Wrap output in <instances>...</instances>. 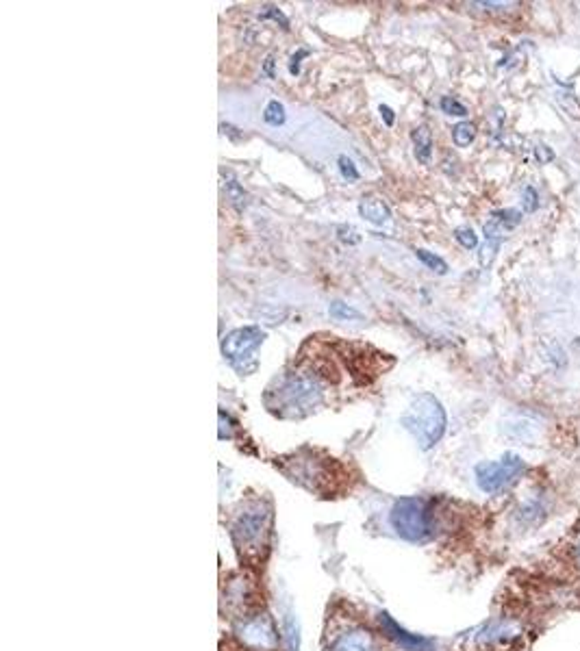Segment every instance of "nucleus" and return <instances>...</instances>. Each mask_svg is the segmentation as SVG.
I'll return each mask as SVG.
<instances>
[{
    "label": "nucleus",
    "mask_w": 580,
    "mask_h": 651,
    "mask_svg": "<svg viewBox=\"0 0 580 651\" xmlns=\"http://www.w3.org/2000/svg\"><path fill=\"white\" fill-rule=\"evenodd\" d=\"M274 513L268 499H250L235 515L231 523V539L239 558L246 564H259L266 558L272 539Z\"/></svg>",
    "instance_id": "obj_1"
},
{
    "label": "nucleus",
    "mask_w": 580,
    "mask_h": 651,
    "mask_svg": "<svg viewBox=\"0 0 580 651\" xmlns=\"http://www.w3.org/2000/svg\"><path fill=\"white\" fill-rule=\"evenodd\" d=\"M277 467L292 482L300 484V487L311 490L315 495L331 498L342 487V467L333 458H322L311 449H302V452L278 458Z\"/></svg>",
    "instance_id": "obj_2"
},
{
    "label": "nucleus",
    "mask_w": 580,
    "mask_h": 651,
    "mask_svg": "<svg viewBox=\"0 0 580 651\" xmlns=\"http://www.w3.org/2000/svg\"><path fill=\"white\" fill-rule=\"evenodd\" d=\"M266 402L272 413L285 419H300L313 413L322 402V383L313 372H294L278 383V387L269 391Z\"/></svg>",
    "instance_id": "obj_3"
},
{
    "label": "nucleus",
    "mask_w": 580,
    "mask_h": 651,
    "mask_svg": "<svg viewBox=\"0 0 580 651\" xmlns=\"http://www.w3.org/2000/svg\"><path fill=\"white\" fill-rule=\"evenodd\" d=\"M402 425L418 441L419 448L431 449L446 433V410L433 393H419L415 395L411 407L402 415Z\"/></svg>",
    "instance_id": "obj_4"
},
{
    "label": "nucleus",
    "mask_w": 580,
    "mask_h": 651,
    "mask_svg": "<svg viewBox=\"0 0 580 651\" xmlns=\"http://www.w3.org/2000/svg\"><path fill=\"white\" fill-rule=\"evenodd\" d=\"M389 523L409 543H424L433 537V513L419 498H400L389 513Z\"/></svg>",
    "instance_id": "obj_5"
},
{
    "label": "nucleus",
    "mask_w": 580,
    "mask_h": 651,
    "mask_svg": "<svg viewBox=\"0 0 580 651\" xmlns=\"http://www.w3.org/2000/svg\"><path fill=\"white\" fill-rule=\"evenodd\" d=\"M263 342H266V333L261 328H257V326L231 330L222 339V354L239 374L250 375L254 374V369L259 365L257 358H254V350Z\"/></svg>",
    "instance_id": "obj_6"
},
{
    "label": "nucleus",
    "mask_w": 580,
    "mask_h": 651,
    "mask_svg": "<svg viewBox=\"0 0 580 651\" xmlns=\"http://www.w3.org/2000/svg\"><path fill=\"white\" fill-rule=\"evenodd\" d=\"M235 636L250 651H277L278 630L266 610H250L235 623Z\"/></svg>",
    "instance_id": "obj_7"
},
{
    "label": "nucleus",
    "mask_w": 580,
    "mask_h": 651,
    "mask_svg": "<svg viewBox=\"0 0 580 651\" xmlns=\"http://www.w3.org/2000/svg\"><path fill=\"white\" fill-rule=\"evenodd\" d=\"M524 472V460L515 454H504L500 460L476 465V482L485 493H500Z\"/></svg>",
    "instance_id": "obj_8"
},
{
    "label": "nucleus",
    "mask_w": 580,
    "mask_h": 651,
    "mask_svg": "<svg viewBox=\"0 0 580 651\" xmlns=\"http://www.w3.org/2000/svg\"><path fill=\"white\" fill-rule=\"evenodd\" d=\"M378 623H381L383 634L387 636V639H392L400 649H404V651H435L433 640L424 639V636L407 632V630L400 628L396 621L389 617L387 613L378 614Z\"/></svg>",
    "instance_id": "obj_9"
},
{
    "label": "nucleus",
    "mask_w": 580,
    "mask_h": 651,
    "mask_svg": "<svg viewBox=\"0 0 580 651\" xmlns=\"http://www.w3.org/2000/svg\"><path fill=\"white\" fill-rule=\"evenodd\" d=\"M522 634L519 632L518 623L513 621H493V623H487L476 632V645L483 649H493L500 647V645H507L511 640L518 639Z\"/></svg>",
    "instance_id": "obj_10"
},
{
    "label": "nucleus",
    "mask_w": 580,
    "mask_h": 651,
    "mask_svg": "<svg viewBox=\"0 0 580 651\" xmlns=\"http://www.w3.org/2000/svg\"><path fill=\"white\" fill-rule=\"evenodd\" d=\"M331 651H378V649L372 634L363 632V630H350V632L339 634L337 639L333 640Z\"/></svg>",
    "instance_id": "obj_11"
},
{
    "label": "nucleus",
    "mask_w": 580,
    "mask_h": 651,
    "mask_svg": "<svg viewBox=\"0 0 580 651\" xmlns=\"http://www.w3.org/2000/svg\"><path fill=\"white\" fill-rule=\"evenodd\" d=\"M359 213H361L363 219L377 224V227H383V224L392 218V211H389L387 204H385L381 198H377V195H368V198H363L361 202H359Z\"/></svg>",
    "instance_id": "obj_12"
},
{
    "label": "nucleus",
    "mask_w": 580,
    "mask_h": 651,
    "mask_svg": "<svg viewBox=\"0 0 580 651\" xmlns=\"http://www.w3.org/2000/svg\"><path fill=\"white\" fill-rule=\"evenodd\" d=\"M413 144H415V157H418L419 163H431V154H433V137H431V130H428L427 124L418 127L413 130Z\"/></svg>",
    "instance_id": "obj_13"
},
{
    "label": "nucleus",
    "mask_w": 580,
    "mask_h": 651,
    "mask_svg": "<svg viewBox=\"0 0 580 651\" xmlns=\"http://www.w3.org/2000/svg\"><path fill=\"white\" fill-rule=\"evenodd\" d=\"M474 137H476V128H474V124L461 122L452 128V139L459 148H468L469 144L474 142Z\"/></svg>",
    "instance_id": "obj_14"
},
{
    "label": "nucleus",
    "mask_w": 580,
    "mask_h": 651,
    "mask_svg": "<svg viewBox=\"0 0 580 651\" xmlns=\"http://www.w3.org/2000/svg\"><path fill=\"white\" fill-rule=\"evenodd\" d=\"M415 254H418V259L422 260L427 268H431L433 272H437V274H446L448 272V263L443 259H439L437 254L428 252V250H422V248L415 250Z\"/></svg>",
    "instance_id": "obj_15"
},
{
    "label": "nucleus",
    "mask_w": 580,
    "mask_h": 651,
    "mask_svg": "<svg viewBox=\"0 0 580 651\" xmlns=\"http://www.w3.org/2000/svg\"><path fill=\"white\" fill-rule=\"evenodd\" d=\"M263 119L269 124V127H281L285 124V107L278 100H269L266 111H263Z\"/></svg>",
    "instance_id": "obj_16"
},
{
    "label": "nucleus",
    "mask_w": 580,
    "mask_h": 651,
    "mask_svg": "<svg viewBox=\"0 0 580 651\" xmlns=\"http://www.w3.org/2000/svg\"><path fill=\"white\" fill-rule=\"evenodd\" d=\"M328 310H331L335 319H361V313H359V310H354L352 307H348V304L344 302H333Z\"/></svg>",
    "instance_id": "obj_17"
},
{
    "label": "nucleus",
    "mask_w": 580,
    "mask_h": 651,
    "mask_svg": "<svg viewBox=\"0 0 580 651\" xmlns=\"http://www.w3.org/2000/svg\"><path fill=\"white\" fill-rule=\"evenodd\" d=\"M454 237H457V242L468 250H474L478 245V237H476V233H474L472 228H465V227L457 228V230H454Z\"/></svg>",
    "instance_id": "obj_18"
},
{
    "label": "nucleus",
    "mask_w": 580,
    "mask_h": 651,
    "mask_svg": "<svg viewBox=\"0 0 580 651\" xmlns=\"http://www.w3.org/2000/svg\"><path fill=\"white\" fill-rule=\"evenodd\" d=\"M337 163H339V172H342V177L346 178L348 183H354V180H359V169L354 168V163L350 161L346 154H342V157L337 159Z\"/></svg>",
    "instance_id": "obj_19"
},
{
    "label": "nucleus",
    "mask_w": 580,
    "mask_h": 651,
    "mask_svg": "<svg viewBox=\"0 0 580 651\" xmlns=\"http://www.w3.org/2000/svg\"><path fill=\"white\" fill-rule=\"evenodd\" d=\"M442 109H443V113L459 115V118H465V115H468V109H465L463 104L459 103V100H454V98H450V96L442 98Z\"/></svg>",
    "instance_id": "obj_20"
},
{
    "label": "nucleus",
    "mask_w": 580,
    "mask_h": 651,
    "mask_svg": "<svg viewBox=\"0 0 580 651\" xmlns=\"http://www.w3.org/2000/svg\"><path fill=\"white\" fill-rule=\"evenodd\" d=\"M339 239L346 243H359L361 242V237H359V233L354 228H339Z\"/></svg>",
    "instance_id": "obj_21"
},
{
    "label": "nucleus",
    "mask_w": 580,
    "mask_h": 651,
    "mask_svg": "<svg viewBox=\"0 0 580 651\" xmlns=\"http://www.w3.org/2000/svg\"><path fill=\"white\" fill-rule=\"evenodd\" d=\"M381 115H383L385 124H387V127H392V124H394V111L387 107V104H381Z\"/></svg>",
    "instance_id": "obj_22"
},
{
    "label": "nucleus",
    "mask_w": 580,
    "mask_h": 651,
    "mask_svg": "<svg viewBox=\"0 0 580 651\" xmlns=\"http://www.w3.org/2000/svg\"><path fill=\"white\" fill-rule=\"evenodd\" d=\"M304 54H307V50H300L298 57H294V59H292V65H289V72H292V74H298V62H300V59L304 57Z\"/></svg>",
    "instance_id": "obj_23"
},
{
    "label": "nucleus",
    "mask_w": 580,
    "mask_h": 651,
    "mask_svg": "<svg viewBox=\"0 0 580 651\" xmlns=\"http://www.w3.org/2000/svg\"><path fill=\"white\" fill-rule=\"evenodd\" d=\"M537 154H539V159H542V161H550V159H552V152H550L548 146H539Z\"/></svg>",
    "instance_id": "obj_24"
},
{
    "label": "nucleus",
    "mask_w": 580,
    "mask_h": 651,
    "mask_svg": "<svg viewBox=\"0 0 580 651\" xmlns=\"http://www.w3.org/2000/svg\"><path fill=\"white\" fill-rule=\"evenodd\" d=\"M578 558H580V548H578Z\"/></svg>",
    "instance_id": "obj_25"
}]
</instances>
